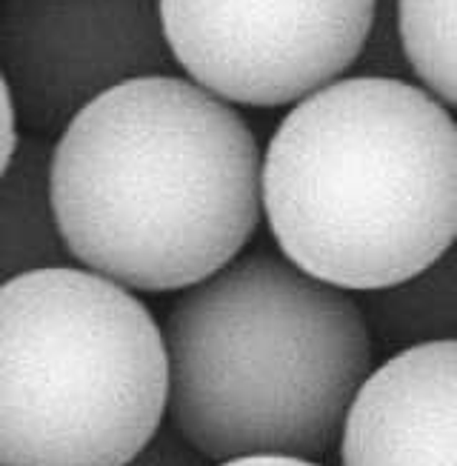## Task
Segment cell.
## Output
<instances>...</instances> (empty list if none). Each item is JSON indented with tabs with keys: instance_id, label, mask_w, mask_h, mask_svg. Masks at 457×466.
<instances>
[{
	"instance_id": "cell-1",
	"label": "cell",
	"mask_w": 457,
	"mask_h": 466,
	"mask_svg": "<svg viewBox=\"0 0 457 466\" xmlns=\"http://www.w3.org/2000/svg\"><path fill=\"white\" fill-rule=\"evenodd\" d=\"M246 117L184 75L94 97L52 140L49 200L72 263L129 292H184L261 227Z\"/></svg>"
},
{
	"instance_id": "cell-2",
	"label": "cell",
	"mask_w": 457,
	"mask_h": 466,
	"mask_svg": "<svg viewBox=\"0 0 457 466\" xmlns=\"http://www.w3.org/2000/svg\"><path fill=\"white\" fill-rule=\"evenodd\" d=\"M281 255L361 295L454 249L457 127L412 80L337 77L292 104L261 155Z\"/></svg>"
},
{
	"instance_id": "cell-3",
	"label": "cell",
	"mask_w": 457,
	"mask_h": 466,
	"mask_svg": "<svg viewBox=\"0 0 457 466\" xmlns=\"http://www.w3.org/2000/svg\"><path fill=\"white\" fill-rule=\"evenodd\" d=\"M166 427L209 463L317 461L374 370L352 292L249 252L184 289L164 323Z\"/></svg>"
},
{
	"instance_id": "cell-4",
	"label": "cell",
	"mask_w": 457,
	"mask_h": 466,
	"mask_svg": "<svg viewBox=\"0 0 457 466\" xmlns=\"http://www.w3.org/2000/svg\"><path fill=\"white\" fill-rule=\"evenodd\" d=\"M164 420V335L134 292L75 263L0 287V466H124Z\"/></svg>"
},
{
	"instance_id": "cell-5",
	"label": "cell",
	"mask_w": 457,
	"mask_h": 466,
	"mask_svg": "<svg viewBox=\"0 0 457 466\" xmlns=\"http://www.w3.org/2000/svg\"><path fill=\"white\" fill-rule=\"evenodd\" d=\"M166 46L194 86L274 109L346 77L372 0H157Z\"/></svg>"
},
{
	"instance_id": "cell-6",
	"label": "cell",
	"mask_w": 457,
	"mask_h": 466,
	"mask_svg": "<svg viewBox=\"0 0 457 466\" xmlns=\"http://www.w3.org/2000/svg\"><path fill=\"white\" fill-rule=\"evenodd\" d=\"M0 75L17 129L55 140L104 92L181 72L157 0H0Z\"/></svg>"
},
{
	"instance_id": "cell-7",
	"label": "cell",
	"mask_w": 457,
	"mask_h": 466,
	"mask_svg": "<svg viewBox=\"0 0 457 466\" xmlns=\"http://www.w3.org/2000/svg\"><path fill=\"white\" fill-rule=\"evenodd\" d=\"M457 343L394 352L354 392L341 466H454Z\"/></svg>"
},
{
	"instance_id": "cell-8",
	"label": "cell",
	"mask_w": 457,
	"mask_h": 466,
	"mask_svg": "<svg viewBox=\"0 0 457 466\" xmlns=\"http://www.w3.org/2000/svg\"><path fill=\"white\" fill-rule=\"evenodd\" d=\"M49 155L52 140L21 132L0 175V287L72 263L49 200Z\"/></svg>"
},
{
	"instance_id": "cell-9",
	"label": "cell",
	"mask_w": 457,
	"mask_h": 466,
	"mask_svg": "<svg viewBox=\"0 0 457 466\" xmlns=\"http://www.w3.org/2000/svg\"><path fill=\"white\" fill-rule=\"evenodd\" d=\"M372 340L403 352L457 338V260L454 249L392 287L354 295Z\"/></svg>"
},
{
	"instance_id": "cell-10",
	"label": "cell",
	"mask_w": 457,
	"mask_h": 466,
	"mask_svg": "<svg viewBox=\"0 0 457 466\" xmlns=\"http://www.w3.org/2000/svg\"><path fill=\"white\" fill-rule=\"evenodd\" d=\"M397 32L417 86L452 109L457 104L454 0H397Z\"/></svg>"
},
{
	"instance_id": "cell-11",
	"label": "cell",
	"mask_w": 457,
	"mask_h": 466,
	"mask_svg": "<svg viewBox=\"0 0 457 466\" xmlns=\"http://www.w3.org/2000/svg\"><path fill=\"white\" fill-rule=\"evenodd\" d=\"M349 75L412 80L414 84L403 46H401V32H397V0H372L369 32L363 37V46L357 52Z\"/></svg>"
},
{
	"instance_id": "cell-12",
	"label": "cell",
	"mask_w": 457,
	"mask_h": 466,
	"mask_svg": "<svg viewBox=\"0 0 457 466\" xmlns=\"http://www.w3.org/2000/svg\"><path fill=\"white\" fill-rule=\"evenodd\" d=\"M124 466H209V461L197 455L174 430L161 427L146 447L134 458H129Z\"/></svg>"
},
{
	"instance_id": "cell-13",
	"label": "cell",
	"mask_w": 457,
	"mask_h": 466,
	"mask_svg": "<svg viewBox=\"0 0 457 466\" xmlns=\"http://www.w3.org/2000/svg\"><path fill=\"white\" fill-rule=\"evenodd\" d=\"M17 137H21V129H17V120H15V106H12V97L6 89V80L0 75V175H4L9 167L15 147H17Z\"/></svg>"
},
{
	"instance_id": "cell-14",
	"label": "cell",
	"mask_w": 457,
	"mask_h": 466,
	"mask_svg": "<svg viewBox=\"0 0 457 466\" xmlns=\"http://www.w3.org/2000/svg\"><path fill=\"white\" fill-rule=\"evenodd\" d=\"M214 466H321L317 461H301V458H283V455H252V458H234Z\"/></svg>"
}]
</instances>
